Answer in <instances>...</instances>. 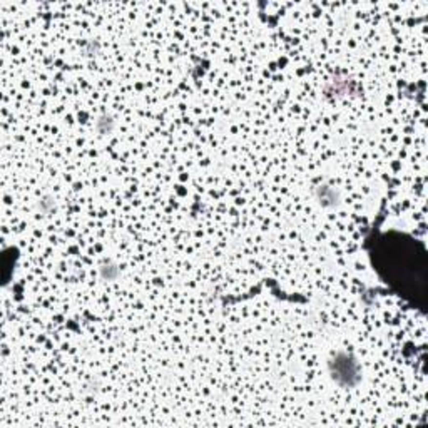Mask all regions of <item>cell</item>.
Masks as SVG:
<instances>
[{
	"mask_svg": "<svg viewBox=\"0 0 428 428\" xmlns=\"http://www.w3.org/2000/svg\"><path fill=\"white\" fill-rule=\"evenodd\" d=\"M101 276L107 281H114L119 278V268H117L116 263L112 261H105L104 265L101 266Z\"/></svg>",
	"mask_w": 428,
	"mask_h": 428,
	"instance_id": "obj_3",
	"label": "cell"
},
{
	"mask_svg": "<svg viewBox=\"0 0 428 428\" xmlns=\"http://www.w3.org/2000/svg\"><path fill=\"white\" fill-rule=\"evenodd\" d=\"M54 207H56V203H54L52 196H44V198L39 199V203H37V209L41 211L42 214H49Z\"/></svg>",
	"mask_w": 428,
	"mask_h": 428,
	"instance_id": "obj_5",
	"label": "cell"
},
{
	"mask_svg": "<svg viewBox=\"0 0 428 428\" xmlns=\"http://www.w3.org/2000/svg\"><path fill=\"white\" fill-rule=\"evenodd\" d=\"M329 373L333 380L341 387H355L360 382V365L355 356L346 351H340L329 361Z\"/></svg>",
	"mask_w": 428,
	"mask_h": 428,
	"instance_id": "obj_1",
	"label": "cell"
},
{
	"mask_svg": "<svg viewBox=\"0 0 428 428\" xmlns=\"http://www.w3.org/2000/svg\"><path fill=\"white\" fill-rule=\"evenodd\" d=\"M316 196L318 199H320V204L323 207H333L336 206L340 201V194L336 192L333 187H328V186H323L320 187V189L316 191Z\"/></svg>",
	"mask_w": 428,
	"mask_h": 428,
	"instance_id": "obj_2",
	"label": "cell"
},
{
	"mask_svg": "<svg viewBox=\"0 0 428 428\" xmlns=\"http://www.w3.org/2000/svg\"><path fill=\"white\" fill-rule=\"evenodd\" d=\"M97 129H99V132H102V134H107V132L112 131L114 127V121L111 116H107V114H104V116H101L99 119H97Z\"/></svg>",
	"mask_w": 428,
	"mask_h": 428,
	"instance_id": "obj_4",
	"label": "cell"
}]
</instances>
